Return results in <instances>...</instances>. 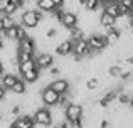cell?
Wrapping results in <instances>:
<instances>
[{"instance_id":"20","label":"cell","mask_w":133,"mask_h":128,"mask_svg":"<svg viewBox=\"0 0 133 128\" xmlns=\"http://www.w3.org/2000/svg\"><path fill=\"white\" fill-rule=\"evenodd\" d=\"M51 128H69V123L68 122H59V123H52Z\"/></svg>"},{"instance_id":"18","label":"cell","mask_w":133,"mask_h":128,"mask_svg":"<svg viewBox=\"0 0 133 128\" xmlns=\"http://www.w3.org/2000/svg\"><path fill=\"white\" fill-rule=\"evenodd\" d=\"M104 12L106 14H110L111 17H115V19H118V17H120V10H118V3L115 2H110V3H106V5H104Z\"/></svg>"},{"instance_id":"1","label":"cell","mask_w":133,"mask_h":128,"mask_svg":"<svg viewBox=\"0 0 133 128\" xmlns=\"http://www.w3.org/2000/svg\"><path fill=\"white\" fill-rule=\"evenodd\" d=\"M45 14H42L39 9H27L20 15V25H24L27 30H32L42 22Z\"/></svg>"},{"instance_id":"12","label":"cell","mask_w":133,"mask_h":128,"mask_svg":"<svg viewBox=\"0 0 133 128\" xmlns=\"http://www.w3.org/2000/svg\"><path fill=\"white\" fill-rule=\"evenodd\" d=\"M14 125L17 128H36V122L30 115H20L14 120Z\"/></svg>"},{"instance_id":"10","label":"cell","mask_w":133,"mask_h":128,"mask_svg":"<svg viewBox=\"0 0 133 128\" xmlns=\"http://www.w3.org/2000/svg\"><path fill=\"white\" fill-rule=\"evenodd\" d=\"M101 34L104 36L108 46H116V44L120 42V39H121V32L116 29V27H108V29H103V32H101Z\"/></svg>"},{"instance_id":"23","label":"cell","mask_w":133,"mask_h":128,"mask_svg":"<svg viewBox=\"0 0 133 128\" xmlns=\"http://www.w3.org/2000/svg\"><path fill=\"white\" fill-rule=\"evenodd\" d=\"M128 110L133 113V96H131V99H130V103H128Z\"/></svg>"},{"instance_id":"15","label":"cell","mask_w":133,"mask_h":128,"mask_svg":"<svg viewBox=\"0 0 133 128\" xmlns=\"http://www.w3.org/2000/svg\"><path fill=\"white\" fill-rule=\"evenodd\" d=\"M36 9H39L42 14H51L56 9L52 0H36Z\"/></svg>"},{"instance_id":"5","label":"cell","mask_w":133,"mask_h":128,"mask_svg":"<svg viewBox=\"0 0 133 128\" xmlns=\"http://www.w3.org/2000/svg\"><path fill=\"white\" fill-rule=\"evenodd\" d=\"M41 101H42V105L47 106V108H54L59 103V95L51 86H45L44 89H41Z\"/></svg>"},{"instance_id":"24","label":"cell","mask_w":133,"mask_h":128,"mask_svg":"<svg viewBox=\"0 0 133 128\" xmlns=\"http://www.w3.org/2000/svg\"><path fill=\"white\" fill-rule=\"evenodd\" d=\"M3 72H5V68H3V63H2V61H0V76H2Z\"/></svg>"},{"instance_id":"22","label":"cell","mask_w":133,"mask_h":128,"mask_svg":"<svg viewBox=\"0 0 133 128\" xmlns=\"http://www.w3.org/2000/svg\"><path fill=\"white\" fill-rule=\"evenodd\" d=\"M52 3H54L57 9H64V3H66V0H52Z\"/></svg>"},{"instance_id":"14","label":"cell","mask_w":133,"mask_h":128,"mask_svg":"<svg viewBox=\"0 0 133 128\" xmlns=\"http://www.w3.org/2000/svg\"><path fill=\"white\" fill-rule=\"evenodd\" d=\"M20 78L24 79L25 84H36L41 78V71L39 69H32V71H25V72H20Z\"/></svg>"},{"instance_id":"6","label":"cell","mask_w":133,"mask_h":128,"mask_svg":"<svg viewBox=\"0 0 133 128\" xmlns=\"http://www.w3.org/2000/svg\"><path fill=\"white\" fill-rule=\"evenodd\" d=\"M78 22H79V19H78V14H74V12H71V10H62L61 12V15H59V25L62 27V29H72V27H76L78 25Z\"/></svg>"},{"instance_id":"8","label":"cell","mask_w":133,"mask_h":128,"mask_svg":"<svg viewBox=\"0 0 133 128\" xmlns=\"http://www.w3.org/2000/svg\"><path fill=\"white\" fill-rule=\"evenodd\" d=\"M49 86H51V88L54 89L57 95H68V93L71 91V81H69L68 78H64V76L52 79Z\"/></svg>"},{"instance_id":"19","label":"cell","mask_w":133,"mask_h":128,"mask_svg":"<svg viewBox=\"0 0 133 128\" xmlns=\"http://www.w3.org/2000/svg\"><path fill=\"white\" fill-rule=\"evenodd\" d=\"M32 69H37V66H36V61H34V57H32V59H29V61H25V63H20V64H19V71H20V72L32 71Z\"/></svg>"},{"instance_id":"21","label":"cell","mask_w":133,"mask_h":128,"mask_svg":"<svg viewBox=\"0 0 133 128\" xmlns=\"http://www.w3.org/2000/svg\"><path fill=\"white\" fill-rule=\"evenodd\" d=\"M7 5H9V0H0V14H3V12H5Z\"/></svg>"},{"instance_id":"11","label":"cell","mask_w":133,"mask_h":128,"mask_svg":"<svg viewBox=\"0 0 133 128\" xmlns=\"http://www.w3.org/2000/svg\"><path fill=\"white\" fill-rule=\"evenodd\" d=\"M19 78H20V76L14 74V72L5 71L2 76H0V86H3V88H5L7 91H10V89H12V86L15 84V81H17Z\"/></svg>"},{"instance_id":"2","label":"cell","mask_w":133,"mask_h":128,"mask_svg":"<svg viewBox=\"0 0 133 128\" xmlns=\"http://www.w3.org/2000/svg\"><path fill=\"white\" fill-rule=\"evenodd\" d=\"M86 41H88V44H89V49H91L93 57L96 56V54H101V52H103V51L108 47L106 39H104V36L99 32V30L88 34V36H86Z\"/></svg>"},{"instance_id":"9","label":"cell","mask_w":133,"mask_h":128,"mask_svg":"<svg viewBox=\"0 0 133 128\" xmlns=\"http://www.w3.org/2000/svg\"><path fill=\"white\" fill-rule=\"evenodd\" d=\"M72 47H74V42L71 39H64L54 47V56L56 57H66L72 54Z\"/></svg>"},{"instance_id":"13","label":"cell","mask_w":133,"mask_h":128,"mask_svg":"<svg viewBox=\"0 0 133 128\" xmlns=\"http://www.w3.org/2000/svg\"><path fill=\"white\" fill-rule=\"evenodd\" d=\"M115 22H116V19L115 17H111L110 14H106L103 10L101 14H98V24H99L101 29H108V27H115Z\"/></svg>"},{"instance_id":"3","label":"cell","mask_w":133,"mask_h":128,"mask_svg":"<svg viewBox=\"0 0 133 128\" xmlns=\"http://www.w3.org/2000/svg\"><path fill=\"white\" fill-rule=\"evenodd\" d=\"M34 61H36V66L39 71H47L49 68L56 64V56L51 52H37L34 56Z\"/></svg>"},{"instance_id":"16","label":"cell","mask_w":133,"mask_h":128,"mask_svg":"<svg viewBox=\"0 0 133 128\" xmlns=\"http://www.w3.org/2000/svg\"><path fill=\"white\" fill-rule=\"evenodd\" d=\"M27 88H29V84H25V83H24V79L19 78L15 81V84L12 86V89H10V91L15 93V95H19V96H24L27 93Z\"/></svg>"},{"instance_id":"4","label":"cell","mask_w":133,"mask_h":128,"mask_svg":"<svg viewBox=\"0 0 133 128\" xmlns=\"http://www.w3.org/2000/svg\"><path fill=\"white\" fill-rule=\"evenodd\" d=\"M32 118L36 122V125H42V126H51L52 125V115H51V110L47 106H41L37 108L36 111L32 113Z\"/></svg>"},{"instance_id":"7","label":"cell","mask_w":133,"mask_h":128,"mask_svg":"<svg viewBox=\"0 0 133 128\" xmlns=\"http://www.w3.org/2000/svg\"><path fill=\"white\" fill-rule=\"evenodd\" d=\"M17 51L36 56V52H37V44H36V39H34V37L29 34L27 37H24L22 41H19V42H17Z\"/></svg>"},{"instance_id":"25","label":"cell","mask_w":133,"mask_h":128,"mask_svg":"<svg viewBox=\"0 0 133 128\" xmlns=\"http://www.w3.org/2000/svg\"><path fill=\"white\" fill-rule=\"evenodd\" d=\"M110 2H113V0H99V3H103V5H106V3H110Z\"/></svg>"},{"instance_id":"26","label":"cell","mask_w":133,"mask_h":128,"mask_svg":"<svg viewBox=\"0 0 133 128\" xmlns=\"http://www.w3.org/2000/svg\"><path fill=\"white\" fill-rule=\"evenodd\" d=\"M128 15H130V17H133V5L130 7V9H128Z\"/></svg>"},{"instance_id":"17","label":"cell","mask_w":133,"mask_h":128,"mask_svg":"<svg viewBox=\"0 0 133 128\" xmlns=\"http://www.w3.org/2000/svg\"><path fill=\"white\" fill-rule=\"evenodd\" d=\"M12 25H15V20H14L12 15H7V14H0V29L7 30Z\"/></svg>"},{"instance_id":"27","label":"cell","mask_w":133,"mask_h":128,"mask_svg":"<svg viewBox=\"0 0 133 128\" xmlns=\"http://www.w3.org/2000/svg\"><path fill=\"white\" fill-rule=\"evenodd\" d=\"M7 128H17V126H15V125H14V123H10V125H9V126H7Z\"/></svg>"}]
</instances>
